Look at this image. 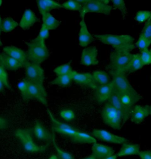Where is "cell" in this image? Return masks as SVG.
I'll return each instance as SVG.
<instances>
[{"mask_svg": "<svg viewBox=\"0 0 151 159\" xmlns=\"http://www.w3.org/2000/svg\"><path fill=\"white\" fill-rule=\"evenodd\" d=\"M110 82L113 92L120 101L128 107L134 109L135 105L141 99L140 95L132 87L126 75H113Z\"/></svg>", "mask_w": 151, "mask_h": 159, "instance_id": "1", "label": "cell"}, {"mask_svg": "<svg viewBox=\"0 0 151 159\" xmlns=\"http://www.w3.org/2000/svg\"><path fill=\"white\" fill-rule=\"evenodd\" d=\"M132 55L128 51L114 50L110 56V62L108 66L109 73L112 75H126Z\"/></svg>", "mask_w": 151, "mask_h": 159, "instance_id": "2", "label": "cell"}, {"mask_svg": "<svg viewBox=\"0 0 151 159\" xmlns=\"http://www.w3.org/2000/svg\"><path fill=\"white\" fill-rule=\"evenodd\" d=\"M94 37L100 43L111 45L114 50H124L130 52L135 48L134 38L128 35L95 34Z\"/></svg>", "mask_w": 151, "mask_h": 159, "instance_id": "3", "label": "cell"}, {"mask_svg": "<svg viewBox=\"0 0 151 159\" xmlns=\"http://www.w3.org/2000/svg\"><path fill=\"white\" fill-rule=\"evenodd\" d=\"M28 61L40 64L49 58L50 52L45 41L38 37L27 43Z\"/></svg>", "mask_w": 151, "mask_h": 159, "instance_id": "4", "label": "cell"}, {"mask_svg": "<svg viewBox=\"0 0 151 159\" xmlns=\"http://www.w3.org/2000/svg\"><path fill=\"white\" fill-rule=\"evenodd\" d=\"M15 136L20 142L24 150L29 153H44L49 148V143L40 146L35 143L31 132L27 129H18L15 131Z\"/></svg>", "mask_w": 151, "mask_h": 159, "instance_id": "5", "label": "cell"}, {"mask_svg": "<svg viewBox=\"0 0 151 159\" xmlns=\"http://www.w3.org/2000/svg\"><path fill=\"white\" fill-rule=\"evenodd\" d=\"M83 5L79 14L81 19H83L87 13H97L109 15L112 10V7L109 5L110 1L106 0H79Z\"/></svg>", "mask_w": 151, "mask_h": 159, "instance_id": "6", "label": "cell"}, {"mask_svg": "<svg viewBox=\"0 0 151 159\" xmlns=\"http://www.w3.org/2000/svg\"><path fill=\"white\" fill-rule=\"evenodd\" d=\"M103 122L115 130H120L123 124V117L120 112L109 103H107L102 111Z\"/></svg>", "mask_w": 151, "mask_h": 159, "instance_id": "7", "label": "cell"}, {"mask_svg": "<svg viewBox=\"0 0 151 159\" xmlns=\"http://www.w3.org/2000/svg\"><path fill=\"white\" fill-rule=\"evenodd\" d=\"M24 80L27 82V92L24 101L34 99L38 101L44 106L47 105V96L45 88L42 85H38L32 82Z\"/></svg>", "mask_w": 151, "mask_h": 159, "instance_id": "8", "label": "cell"}, {"mask_svg": "<svg viewBox=\"0 0 151 159\" xmlns=\"http://www.w3.org/2000/svg\"><path fill=\"white\" fill-rule=\"evenodd\" d=\"M24 67L26 69L25 80L44 86L45 74L44 69L40 64L28 61Z\"/></svg>", "mask_w": 151, "mask_h": 159, "instance_id": "9", "label": "cell"}, {"mask_svg": "<svg viewBox=\"0 0 151 159\" xmlns=\"http://www.w3.org/2000/svg\"><path fill=\"white\" fill-rule=\"evenodd\" d=\"M50 121L51 122L52 129L55 132L63 136L69 138L79 130L69 124L60 122L53 116L52 113L47 110Z\"/></svg>", "mask_w": 151, "mask_h": 159, "instance_id": "10", "label": "cell"}, {"mask_svg": "<svg viewBox=\"0 0 151 159\" xmlns=\"http://www.w3.org/2000/svg\"><path fill=\"white\" fill-rule=\"evenodd\" d=\"M92 136L95 139L107 143L122 144L128 142V139L124 137L115 135L104 129H93L91 132Z\"/></svg>", "mask_w": 151, "mask_h": 159, "instance_id": "11", "label": "cell"}, {"mask_svg": "<svg viewBox=\"0 0 151 159\" xmlns=\"http://www.w3.org/2000/svg\"><path fill=\"white\" fill-rule=\"evenodd\" d=\"M71 74L72 80L77 84L88 89H96V85L94 82L92 74L89 72L79 73L76 70H73Z\"/></svg>", "mask_w": 151, "mask_h": 159, "instance_id": "12", "label": "cell"}, {"mask_svg": "<svg viewBox=\"0 0 151 159\" xmlns=\"http://www.w3.org/2000/svg\"><path fill=\"white\" fill-rule=\"evenodd\" d=\"M98 51L95 47L85 48L82 51L80 58V64L86 66H95L99 63Z\"/></svg>", "mask_w": 151, "mask_h": 159, "instance_id": "13", "label": "cell"}, {"mask_svg": "<svg viewBox=\"0 0 151 159\" xmlns=\"http://www.w3.org/2000/svg\"><path fill=\"white\" fill-rule=\"evenodd\" d=\"M108 103L111 104L117 110H118L123 117L124 122H126L131 116V113L133 109L124 105V104L119 99L118 96L113 92L112 95L108 100Z\"/></svg>", "mask_w": 151, "mask_h": 159, "instance_id": "14", "label": "cell"}, {"mask_svg": "<svg viewBox=\"0 0 151 159\" xmlns=\"http://www.w3.org/2000/svg\"><path fill=\"white\" fill-rule=\"evenodd\" d=\"M150 115V106L136 105L131 113L130 120L135 124H140Z\"/></svg>", "mask_w": 151, "mask_h": 159, "instance_id": "15", "label": "cell"}, {"mask_svg": "<svg viewBox=\"0 0 151 159\" xmlns=\"http://www.w3.org/2000/svg\"><path fill=\"white\" fill-rule=\"evenodd\" d=\"M95 99L99 103H103L108 102L113 93V86L110 82L108 84L97 86L95 89Z\"/></svg>", "mask_w": 151, "mask_h": 159, "instance_id": "16", "label": "cell"}, {"mask_svg": "<svg viewBox=\"0 0 151 159\" xmlns=\"http://www.w3.org/2000/svg\"><path fill=\"white\" fill-rule=\"evenodd\" d=\"M94 37L89 32L85 19H81L80 22V31L79 33V43L81 47H86L92 43Z\"/></svg>", "mask_w": 151, "mask_h": 159, "instance_id": "17", "label": "cell"}, {"mask_svg": "<svg viewBox=\"0 0 151 159\" xmlns=\"http://www.w3.org/2000/svg\"><path fill=\"white\" fill-rule=\"evenodd\" d=\"M3 52L11 58L20 62L24 65L28 61L27 52L16 47L7 46L3 48Z\"/></svg>", "mask_w": 151, "mask_h": 159, "instance_id": "18", "label": "cell"}, {"mask_svg": "<svg viewBox=\"0 0 151 159\" xmlns=\"http://www.w3.org/2000/svg\"><path fill=\"white\" fill-rule=\"evenodd\" d=\"M114 153V150L110 146L97 142L93 144L92 155L97 159H105Z\"/></svg>", "mask_w": 151, "mask_h": 159, "instance_id": "19", "label": "cell"}, {"mask_svg": "<svg viewBox=\"0 0 151 159\" xmlns=\"http://www.w3.org/2000/svg\"><path fill=\"white\" fill-rule=\"evenodd\" d=\"M33 132L35 137L37 138L38 140L46 142H49L50 141H51L54 136V134L50 132L49 130H47L43 125L39 121H37L35 123Z\"/></svg>", "mask_w": 151, "mask_h": 159, "instance_id": "20", "label": "cell"}, {"mask_svg": "<svg viewBox=\"0 0 151 159\" xmlns=\"http://www.w3.org/2000/svg\"><path fill=\"white\" fill-rule=\"evenodd\" d=\"M140 152V146L139 144L126 142L122 144V148L119 150L117 157H126L129 156L138 155Z\"/></svg>", "mask_w": 151, "mask_h": 159, "instance_id": "21", "label": "cell"}, {"mask_svg": "<svg viewBox=\"0 0 151 159\" xmlns=\"http://www.w3.org/2000/svg\"><path fill=\"white\" fill-rule=\"evenodd\" d=\"M37 21V17L35 13L31 10L27 9L22 14L19 25L22 29L27 30L32 27Z\"/></svg>", "mask_w": 151, "mask_h": 159, "instance_id": "22", "label": "cell"}, {"mask_svg": "<svg viewBox=\"0 0 151 159\" xmlns=\"http://www.w3.org/2000/svg\"><path fill=\"white\" fill-rule=\"evenodd\" d=\"M37 4L41 16L52 10L61 8V4L52 0H39L37 1Z\"/></svg>", "mask_w": 151, "mask_h": 159, "instance_id": "23", "label": "cell"}, {"mask_svg": "<svg viewBox=\"0 0 151 159\" xmlns=\"http://www.w3.org/2000/svg\"><path fill=\"white\" fill-rule=\"evenodd\" d=\"M69 139L71 140V142L75 143L93 144L97 142L96 139L92 136V135H90L86 133L82 132L80 130L77 131L75 134L71 136Z\"/></svg>", "mask_w": 151, "mask_h": 159, "instance_id": "24", "label": "cell"}, {"mask_svg": "<svg viewBox=\"0 0 151 159\" xmlns=\"http://www.w3.org/2000/svg\"><path fill=\"white\" fill-rule=\"evenodd\" d=\"M1 56L2 59V66L6 70H16L24 66V65L20 62L11 58V57L6 55V53H1Z\"/></svg>", "mask_w": 151, "mask_h": 159, "instance_id": "25", "label": "cell"}, {"mask_svg": "<svg viewBox=\"0 0 151 159\" xmlns=\"http://www.w3.org/2000/svg\"><path fill=\"white\" fill-rule=\"evenodd\" d=\"M92 75L96 86L106 85L110 82L109 75L104 70H95Z\"/></svg>", "mask_w": 151, "mask_h": 159, "instance_id": "26", "label": "cell"}, {"mask_svg": "<svg viewBox=\"0 0 151 159\" xmlns=\"http://www.w3.org/2000/svg\"><path fill=\"white\" fill-rule=\"evenodd\" d=\"M42 21L44 25L49 30H53L57 29L60 25V22L56 19L50 12H47L41 15Z\"/></svg>", "mask_w": 151, "mask_h": 159, "instance_id": "27", "label": "cell"}, {"mask_svg": "<svg viewBox=\"0 0 151 159\" xmlns=\"http://www.w3.org/2000/svg\"><path fill=\"white\" fill-rule=\"evenodd\" d=\"M144 66V65H143L141 61L140 54H133L132 57L128 66L127 73H134L141 69Z\"/></svg>", "mask_w": 151, "mask_h": 159, "instance_id": "28", "label": "cell"}, {"mask_svg": "<svg viewBox=\"0 0 151 159\" xmlns=\"http://www.w3.org/2000/svg\"><path fill=\"white\" fill-rule=\"evenodd\" d=\"M18 26V23L14 21L11 17H7L2 20L1 26L2 32H10Z\"/></svg>", "mask_w": 151, "mask_h": 159, "instance_id": "29", "label": "cell"}, {"mask_svg": "<svg viewBox=\"0 0 151 159\" xmlns=\"http://www.w3.org/2000/svg\"><path fill=\"white\" fill-rule=\"evenodd\" d=\"M72 80L71 74L60 75L57 76L51 82V84L57 85L61 87H66L70 85Z\"/></svg>", "mask_w": 151, "mask_h": 159, "instance_id": "30", "label": "cell"}, {"mask_svg": "<svg viewBox=\"0 0 151 159\" xmlns=\"http://www.w3.org/2000/svg\"><path fill=\"white\" fill-rule=\"evenodd\" d=\"M61 8L70 10V11H79V13L81 12L83 5L79 1V0H69L66 1L61 4Z\"/></svg>", "mask_w": 151, "mask_h": 159, "instance_id": "31", "label": "cell"}, {"mask_svg": "<svg viewBox=\"0 0 151 159\" xmlns=\"http://www.w3.org/2000/svg\"><path fill=\"white\" fill-rule=\"evenodd\" d=\"M52 143L53 144L54 148L56 151L57 153V157L58 159H75V157H73V156L70 154L69 152H67L65 150H62L61 148H60L59 146L57 144V143L56 142V139L55 137L53 136V138L51 140Z\"/></svg>", "mask_w": 151, "mask_h": 159, "instance_id": "32", "label": "cell"}, {"mask_svg": "<svg viewBox=\"0 0 151 159\" xmlns=\"http://www.w3.org/2000/svg\"><path fill=\"white\" fill-rule=\"evenodd\" d=\"M73 70L70 64H65L56 67L54 69V72L57 76H60L71 74Z\"/></svg>", "mask_w": 151, "mask_h": 159, "instance_id": "33", "label": "cell"}, {"mask_svg": "<svg viewBox=\"0 0 151 159\" xmlns=\"http://www.w3.org/2000/svg\"><path fill=\"white\" fill-rule=\"evenodd\" d=\"M135 20L138 22H145L151 20V11H138L135 17Z\"/></svg>", "mask_w": 151, "mask_h": 159, "instance_id": "34", "label": "cell"}, {"mask_svg": "<svg viewBox=\"0 0 151 159\" xmlns=\"http://www.w3.org/2000/svg\"><path fill=\"white\" fill-rule=\"evenodd\" d=\"M151 41L139 35V38L137 42L135 43V45L139 49H140L142 52L148 49L149 47L151 45Z\"/></svg>", "mask_w": 151, "mask_h": 159, "instance_id": "35", "label": "cell"}, {"mask_svg": "<svg viewBox=\"0 0 151 159\" xmlns=\"http://www.w3.org/2000/svg\"><path fill=\"white\" fill-rule=\"evenodd\" d=\"M114 8L120 11L124 18L127 14V8L126 7L125 2L124 0H113L111 1Z\"/></svg>", "mask_w": 151, "mask_h": 159, "instance_id": "36", "label": "cell"}, {"mask_svg": "<svg viewBox=\"0 0 151 159\" xmlns=\"http://www.w3.org/2000/svg\"><path fill=\"white\" fill-rule=\"evenodd\" d=\"M0 80L6 88L8 89H11V85L8 80V75L6 69L2 66H0Z\"/></svg>", "mask_w": 151, "mask_h": 159, "instance_id": "37", "label": "cell"}, {"mask_svg": "<svg viewBox=\"0 0 151 159\" xmlns=\"http://www.w3.org/2000/svg\"><path fill=\"white\" fill-rule=\"evenodd\" d=\"M60 115L66 121H71L75 119V113L71 109H63L60 112Z\"/></svg>", "mask_w": 151, "mask_h": 159, "instance_id": "38", "label": "cell"}, {"mask_svg": "<svg viewBox=\"0 0 151 159\" xmlns=\"http://www.w3.org/2000/svg\"><path fill=\"white\" fill-rule=\"evenodd\" d=\"M140 58L144 65L151 64V48L147 49L140 53Z\"/></svg>", "mask_w": 151, "mask_h": 159, "instance_id": "39", "label": "cell"}, {"mask_svg": "<svg viewBox=\"0 0 151 159\" xmlns=\"http://www.w3.org/2000/svg\"><path fill=\"white\" fill-rule=\"evenodd\" d=\"M140 35L151 41V20L146 22L144 27L140 32Z\"/></svg>", "mask_w": 151, "mask_h": 159, "instance_id": "40", "label": "cell"}, {"mask_svg": "<svg viewBox=\"0 0 151 159\" xmlns=\"http://www.w3.org/2000/svg\"><path fill=\"white\" fill-rule=\"evenodd\" d=\"M18 88L20 90L21 95H22V99L24 100L26 94H27V82L24 80L23 81L20 82L18 84Z\"/></svg>", "mask_w": 151, "mask_h": 159, "instance_id": "41", "label": "cell"}, {"mask_svg": "<svg viewBox=\"0 0 151 159\" xmlns=\"http://www.w3.org/2000/svg\"><path fill=\"white\" fill-rule=\"evenodd\" d=\"M38 37L41 38L43 40H46V39H47L49 37V30L43 24H42L41 27L40 28L39 34L38 35Z\"/></svg>", "mask_w": 151, "mask_h": 159, "instance_id": "42", "label": "cell"}, {"mask_svg": "<svg viewBox=\"0 0 151 159\" xmlns=\"http://www.w3.org/2000/svg\"><path fill=\"white\" fill-rule=\"evenodd\" d=\"M10 125L8 120L5 117L0 115V130H4L7 129Z\"/></svg>", "mask_w": 151, "mask_h": 159, "instance_id": "43", "label": "cell"}, {"mask_svg": "<svg viewBox=\"0 0 151 159\" xmlns=\"http://www.w3.org/2000/svg\"><path fill=\"white\" fill-rule=\"evenodd\" d=\"M138 155L140 159H151V150L140 151Z\"/></svg>", "mask_w": 151, "mask_h": 159, "instance_id": "44", "label": "cell"}, {"mask_svg": "<svg viewBox=\"0 0 151 159\" xmlns=\"http://www.w3.org/2000/svg\"><path fill=\"white\" fill-rule=\"evenodd\" d=\"M4 89H5L4 86L3 85L0 80V93H3L4 92Z\"/></svg>", "mask_w": 151, "mask_h": 159, "instance_id": "45", "label": "cell"}, {"mask_svg": "<svg viewBox=\"0 0 151 159\" xmlns=\"http://www.w3.org/2000/svg\"><path fill=\"white\" fill-rule=\"evenodd\" d=\"M117 158H118V157H117L116 154H113V155L110 156H109V157L105 159H117Z\"/></svg>", "mask_w": 151, "mask_h": 159, "instance_id": "46", "label": "cell"}, {"mask_svg": "<svg viewBox=\"0 0 151 159\" xmlns=\"http://www.w3.org/2000/svg\"><path fill=\"white\" fill-rule=\"evenodd\" d=\"M97 159L95 156H93V155H90V156H87V157H85V158H83V159Z\"/></svg>", "mask_w": 151, "mask_h": 159, "instance_id": "47", "label": "cell"}, {"mask_svg": "<svg viewBox=\"0 0 151 159\" xmlns=\"http://www.w3.org/2000/svg\"><path fill=\"white\" fill-rule=\"evenodd\" d=\"M0 66L3 67V66H2V59L1 53H0Z\"/></svg>", "mask_w": 151, "mask_h": 159, "instance_id": "48", "label": "cell"}, {"mask_svg": "<svg viewBox=\"0 0 151 159\" xmlns=\"http://www.w3.org/2000/svg\"><path fill=\"white\" fill-rule=\"evenodd\" d=\"M49 159H57V156L56 155H52V156H51L50 157H49Z\"/></svg>", "mask_w": 151, "mask_h": 159, "instance_id": "49", "label": "cell"}, {"mask_svg": "<svg viewBox=\"0 0 151 159\" xmlns=\"http://www.w3.org/2000/svg\"><path fill=\"white\" fill-rule=\"evenodd\" d=\"M1 32H2V31H1V28H0V47L2 45V41H1Z\"/></svg>", "mask_w": 151, "mask_h": 159, "instance_id": "50", "label": "cell"}, {"mask_svg": "<svg viewBox=\"0 0 151 159\" xmlns=\"http://www.w3.org/2000/svg\"><path fill=\"white\" fill-rule=\"evenodd\" d=\"M2 22V18H1V16H0V27L1 26Z\"/></svg>", "mask_w": 151, "mask_h": 159, "instance_id": "51", "label": "cell"}, {"mask_svg": "<svg viewBox=\"0 0 151 159\" xmlns=\"http://www.w3.org/2000/svg\"><path fill=\"white\" fill-rule=\"evenodd\" d=\"M2 1L0 0V7L2 6Z\"/></svg>", "mask_w": 151, "mask_h": 159, "instance_id": "52", "label": "cell"}, {"mask_svg": "<svg viewBox=\"0 0 151 159\" xmlns=\"http://www.w3.org/2000/svg\"><path fill=\"white\" fill-rule=\"evenodd\" d=\"M150 113H151V105L150 106Z\"/></svg>", "mask_w": 151, "mask_h": 159, "instance_id": "53", "label": "cell"}, {"mask_svg": "<svg viewBox=\"0 0 151 159\" xmlns=\"http://www.w3.org/2000/svg\"></svg>", "mask_w": 151, "mask_h": 159, "instance_id": "54", "label": "cell"}]
</instances>
